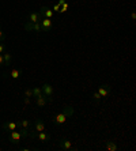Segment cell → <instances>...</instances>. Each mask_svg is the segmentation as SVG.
<instances>
[{"label": "cell", "instance_id": "obj_20", "mask_svg": "<svg viewBox=\"0 0 136 151\" xmlns=\"http://www.w3.org/2000/svg\"><path fill=\"white\" fill-rule=\"evenodd\" d=\"M24 30L29 32V33L33 32V23L32 22H24Z\"/></svg>", "mask_w": 136, "mask_h": 151}, {"label": "cell", "instance_id": "obj_30", "mask_svg": "<svg viewBox=\"0 0 136 151\" xmlns=\"http://www.w3.org/2000/svg\"><path fill=\"white\" fill-rule=\"evenodd\" d=\"M0 27H1V22H0Z\"/></svg>", "mask_w": 136, "mask_h": 151}, {"label": "cell", "instance_id": "obj_17", "mask_svg": "<svg viewBox=\"0 0 136 151\" xmlns=\"http://www.w3.org/2000/svg\"><path fill=\"white\" fill-rule=\"evenodd\" d=\"M17 123H18L19 128H29V127H30V121H29V120H24V119L18 120Z\"/></svg>", "mask_w": 136, "mask_h": 151}, {"label": "cell", "instance_id": "obj_19", "mask_svg": "<svg viewBox=\"0 0 136 151\" xmlns=\"http://www.w3.org/2000/svg\"><path fill=\"white\" fill-rule=\"evenodd\" d=\"M32 93H33V97H38L40 94H42V90H41V87H33L32 88Z\"/></svg>", "mask_w": 136, "mask_h": 151}, {"label": "cell", "instance_id": "obj_4", "mask_svg": "<svg viewBox=\"0 0 136 151\" xmlns=\"http://www.w3.org/2000/svg\"><path fill=\"white\" fill-rule=\"evenodd\" d=\"M40 23H41V27H42V32L44 33H48L49 30L52 29V26H53L52 19H49V18H42Z\"/></svg>", "mask_w": 136, "mask_h": 151}, {"label": "cell", "instance_id": "obj_28", "mask_svg": "<svg viewBox=\"0 0 136 151\" xmlns=\"http://www.w3.org/2000/svg\"><path fill=\"white\" fill-rule=\"evenodd\" d=\"M131 18H132V21H135V19H136V14H135V12H132V14H131Z\"/></svg>", "mask_w": 136, "mask_h": 151}, {"label": "cell", "instance_id": "obj_5", "mask_svg": "<svg viewBox=\"0 0 136 151\" xmlns=\"http://www.w3.org/2000/svg\"><path fill=\"white\" fill-rule=\"evenodd\" d=\"M1 128H3L4 131H7V132H11V131L18 129L19 127H18V123H17V121H6V123L1 125Z\"/></svg>", "mask_w": 136, "mask_h": 151}, {"label": "cell", "instance_id": "obj_25", "mask_svg": "<svg viewBox=\"0 0 136 151\" xmlns=\"http://www.w3.org/2000/svg\"><path fill=\"white\" fill-rule=\"evenodd\" d=\"M4 65V59H3V55H0V67Z\"/></svg>", "mask_w": 136, "mask_h": 151}, {"label": "cell", "instance_id": "obj_6", "mask_svg": "<svg viewBox=\"0 0 136 151\" xmlns=\"http://www.w3.org/2000/svg\"><path fill=\"white\" fill-rule=\"evenodd\" d=\"M10 142L11 143H14V144H17V143H19V140L22 139V135H21V132L18 129H15V131H11L10 132Z\"/></svg>", "mask_w": 136, "mask_h": 151}, {"label": "cell", "instance_id": "obj_7", "mask_svg": "<svg viewBox=\"0 0 136 151\" xmlns=\"http://www.w3.org/2000/svg\"><path fill=\"white\" fill-rule=\"evenodd\" d=\"M27 18H29V22H32V23H40L44 17L41 15V12H30Z\"/></svg>", "mask_w": 136, "mask_h": 151}, {"label": "cell", "instance_id": "obj_23", "mask_svg": "<svg viewBox=\"0 0 136 151\" xmlns=\"http://www.w3.org/2000/svg\"><path fill=\"white\" fill-rule=\"evenodd\" d=\"M53 12H60V4L57 3V4H55V6H53Z\"/></svg>", "mask_w": 136, "mask_h": 151}, {"label": "cell", "instance_id": "obj_1", "mask_svg": "<svg viewBox=\"0 0 136 151\" xmlns=\"http://www.w3.org/2000/svg\"><path fill=\"white\" fill-rule=\"evenodd\" d=\"M41 90H42V94L45 95V97H48V101L49 102H52L53 98H52V95H53V87H52V84H49V83H44L41 86Z\"/></svg>", "mask_w": 136, "mask_h": 151}, {"label": "cell", "instance_id": "obj_18", "mask_svg": "<svg viewBox=\"0 0 136 151\" xmlns=\"http://www.w3.org/2000/svg\"><path fill=\"white\" fill-rule=\"evenodd\" d=\"M91 98H93V101H94L95 104H97V105L102 101V97L99 95V93H98V91H94V93H93V95H91Z\"/></svg>", "mask_w": 136, "mask_h": 151}, {"label": "cell", "instance_id": "obj_27", "mask_svg": "<svg viewBox=\"0 0 136 151\" xmlns=\"http://www.w3.org/2000/svg\"><path fill=\"white\" fill-rule=\"evenodd\" d=\"M67 0H59V4H60V7H61V6H63L64 3H65Z\"/></svg>", "mask_w": 136, "mask_h": 151}, {"label": "cell", "instance_id": "obj_14", "mask_svg": "<svg viewBox=\"0 0 136 151\" xmlns=\"http://www.w3.org/2000/svg\"><path fill=\"white\" fill-rule=\"evenodd\" d=\"M63 113L67 116V119H70V117L73 116V113H75V109H73V106L71 105H65L63 108Z\"/></svg>", "mask_w": 136, "mask_h": 151}, {"label": "cell", "instance_id": "obj_13", "mask_svg": "<svg viewBox=\"0 0 136 151\" xmlns=\"http://www.w3.org/2000/svg\"><path fill=\"white\" fill-rule=\"evenodd\" d=\"M48 97H45L44 94H40L38 97H35V104L38 106H45L46 104H48Z\"/></svg>", "mask_w": 136, "mask_h": 151}, {"label": "cell", "instance_id": "obj_9", "mask_svg": "<svg viewBox=\"0 0 136 151\" xmlns=\"http://www.w3.org/2000/svg\"><path fill=\"white\" fill-rule=\"evenodd\" d=\"M40 12H41V15L44 18H49V19H52L53 15H55V12L52 11V8H48V7H45V6H42L41 10H40Z\"/></svg>", "mask_w": 136, "mask_h": 151}, {"label": "cell", "instance_id": "obj_16", "mask_svg": "<svg viewBox=\"0 0 136 151\" xmlns=\"http://www.w3.org/2000/svg\"><path fill=\"white\" fill-rule=\"evenodd\" d=\"M105 148H106V150L108 151H117V144L114 143V142H106V143H105Z\"/></svg>", "mask_w": 136, "mask_h": 151}, {"label": "cell", "instance_id": "obj_15", "mask_svg": "<svg viewBox=\"0 0 136 151\" xmlns=\"http://www.w3.org/2000/svg\"><path fill=\"white\" fill-rule=\"evenodd\" d=\"M4 59V65H11V61H12V55L10 52H4L1 53Z\"/></svg>", "mask_w": 136, "mask_h": 151}, {"label": "cell", "instance_id": "obj_11", "mask_svg": "<svg viewBox=\"0 0 136 151\" xmlns=\"http://www.w3.org/2000/svg\"><path fill=\"white\" fill-rule=\"evenodd\" d=\"M37 137H38L41 142H44V143H48V142H50V135L48 134V132H45V131H41V132H38L37 134Z\"/></svg>", "mask_w": 136, "mask_h": 151}, {"label": "cell", "instance_id": "obj_29", "mask_svg": "<svg viewBox=\"0 0 136 151\" xmlns=\"http://www.w3.org/2000/svg\"><path fill=\"white\" fill-rule=\"evenodd\" d=\"M1 40H3V32L0 30V41H1Z\"/></svg>", "mask_w": 136, "mask_h": 151}, {"label": "cell", "instance_id": "obj_26", "mask_svg": "<svg viewBox=\"0 0 136 151\" xmlns=\"http://www.w3.org/2000/svg\"><path fill=\"white\" fill-rule=\"evenodd\" d=\"M23 102H24V104H26V105H29V104H30V98H27V97H24Z\"/></svg>", "mask_w": 136, "mask_h": 151}, {"label": "cell", "instance_id": "obj_3", "mask_svg": "<svg viewBox=\"0 0 136 151\" xmlns=\"http://www.w3.org/2000/svg\"><path fill=\"white\" fill-rule=\"evenodd\" d=\"M59 147L63 148V150H65V151H70V150H72L73 148V144H72V142H71L70 139L63 137V139H60L59 140Z\"/></svg>", "mask_w": 136, "mask_h": 151}, {"label": "cell", "instance_id": "obj_8", "mask_svg": "<svg viewBox=\"0 0 136 151\" xmlns=\"http://www.w3.org/2000/svg\"><path fill=\"white\" fill-rule=\"evenodd\" d=\"M22 74H23V71H22L21 68H12L6 76H10L11 79H19V78L22 76Z\"/></svg>", "mask_w": 136, "mask_h": 151}, {"label": "cell", "instance_id": "obj_12", "mask_svg": "<svg viewBox=\"0 0 136 151\" xmlns=\"http://www.w3.org/2000/svg\"><path fill=\"white\" fill-rule=\"evenodd\" d=\"M53 121H55L57 125H61V124H64V123L67 121V116L64 114L63 112H61V113H59V114H56V116H55Z\"/></svg>", "mask_w": 136, "mask_h": 151}, {"label": "cell", "instance_id": "obj_21", "mask_svg": "<svg viewBox=\"0 0 136 151\" xmlns=\"http://www.w3.org/2000/svg\"><path fill=\"white\" fill-rule=\"evenodd\" d=\"M68 8H70V4L65 1V3L60 7V12H61V14H64V12H67V11H68Z\"/></svg>", "mask_w": 136, "mask_h": 151}, {"label": "cell", "instance_id": "obj_10", "mask_svg": "<svg viewBox=\"0 0 136 151\" xmlns=\"http://www.w3.org/2000/svg\"><path fill=\"white\" fill-rule=\"evenodd\" d=\"M34 131L37 132V134L41 132V131H45V123H44L41 119L34 120Z\"/></svg>", "mask_w": 136, "mask_h": 151}, {"label": "cell", "instance_id": "obj_22", "mask_svg": "<svg viewBox=\"0 0 136 151\" xmlns=\"http://www.w3.org/2000/svg\"><path fill=\"white\" fill-rule=\"evenodd\" d=\"M24 97H27V98H32V97H33V93H32V90H30V88H27V90L24 91Z\"/></svg>", "mask_w": 136, "mask_h": 151}, {"label": "cell", "instance_id": "obj_2", "mask_svg": "<svg viewBox=\"0 0 136 151\" xmlns=\"http://www.w3.org/2000/svg\"><path fill=\"white\" fill-rule=\"evenodd\" d=\"M97 91L99 93V95H101L102 99H104V98H108L109 97V94L112 91V87H110L109 84H101V86L97 88Z\"/></svg>", "mask_w": 136, "mask_h": 151}, {"label": "cell", "instance_id": "obj_24", "mask_svg": "<svg viewBox=\"0 0 136 151\" xmlns=\"http://www.w3.org/2000/svg\"><path fill=\"white\" fill-rule=\"evenodd\" d=\"M4 52H6V46H4V44H0V55Z\"/></svg>", "mask_w": 136, "mask_h": 151}]
</instances>
